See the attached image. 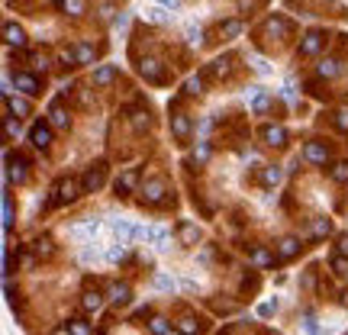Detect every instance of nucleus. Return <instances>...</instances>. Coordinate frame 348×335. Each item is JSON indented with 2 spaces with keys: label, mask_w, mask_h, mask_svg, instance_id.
Returning a JSON list of instances; mask_svg holds the SVG:
<instances>
[{
  "label": "nucleus",
  "mask_w": 348,
  "mask_h": 335,
  "mask_svg": "<svg viewBox=\"0 0 348 335\" xmlns=\"http://www.w3.org/2000/svg\"><path fill=\"white\" fill-rule=\"evenodd\" d=\"M77 193H84V184H77L74 178H62L52 190V203L55 206H65V203H74Z\"/></svg>",
  "instance_id": "1"
},
{
  "label": "nucleus",
  "mask_w": 348,
  "mask_h": 335,
  "mask_svg": "<svg viewBox=\"0 0 348 335\" xmlns=\"http://www.w3.org/2000/svg\"><path fill=\"white\" fill-rule=\"evenodd\" d=\"M103 181H107V164L97 161L94 167H87V171H84V178H81L84 193H97V190L103 187Z\"/></svg>",
  "instance_id": "2"
},
{
  "label": "nucleus",
  "mask_w": 348,
  "mask_h": 335,
  "mask_svg": "<svg viewBox=\"0 0 348 335\" xmlns=\"http://www.w3.org/2000/svg\"><path fill=\"white\" fill-rule=\"evenodd\" d=\"M139 74H142L149 84H164V81H168V74H164V68H161L158 58H142V61H139Z\"/></svg>",
  "instance_id": "3"
},
{
  "label": "nucleus",
  "mask_w": 348,
  "mask_h": 335,
  "mask_svg": "<svg viewBox=\"0 0 348 335\" xmlns=\"http://www.w3.org/2000/svg\"><path fill=\"white\" fill-rule=\"evenodd\" d=\"M171 132H174V139H178L181 145H187L190 142V132H194V122H190L187 113H174L171 116Z\"/></svg>",
  "instance_id": "4"
},
{
  "label": "nucleus",
  "mask_w": 348,
  "mask_h": 335,
  "mask_svg": "<svg viewBox=\"0 0 348 335\" xmlns=\"http://www.w3.org/2000/svg\"><path fill=\"white\" fill-rule=\"evenodd\" d=\"M164 193H168V187H164V181L161 178H152V181H145L142 184V200L145 203H164Z\"/></svg>",
  "instance_id": "5"
},
{
  "label": "nucleus",
  "mask_w": 348,
  "mask_h": 335,
  "mask_svg": "<svg viewBox=\"0 0 348 335\" xmlns=\"http://www.w3.org/2000/svg\"><path fill=\"white\" fill-rule=\"evenodd\" d=\"M323 32H319V29H310L307 32V36H303L300 39V55L303 58H310V55H319V49H323Z\"/></svg>",
  "instance_id": "6"
},
{
  "label": "nucleus",
  "mask_w": 348,
  "mask_h": 335,
  "mask_svg": "<svg viewBox=\"0 0 348 335\" xmlns=\"http://www.w3.org/2000/svg\"><path fill=\"white\" fill-rule=\"evenodd\" d=\"M136 184H139V167H126L123 174H119V181H116V197H129V193L136 190Z\"/></svg>",
  "instance_id": "7"
},
{
  "label": "nucleus",
  "mask_w": 348,
  "mask_h": 335,
  "mask_svg": "<svg viewBox=\"0 0 348 335\" xmlns=\"http://www.w3.org/2000/svg\"><path fill=\"white\" fill-rule=\"evenodd\" d=\"M261 139H265V145H271V148H284V145H287V129H284V126H274V122H268V126L261 129Z\"/></svg>",
  "instance_id": "8"
},
{
  "label": "nucleus",
  "mask_w": 348,
  "mask_h": 335,
  "mask_svg": "<svg viewBox=\"0 0 348 335\" xmlns=\"http://www.w3.org/2000/svg\"><path fill=\"white\" fill-rule=\"evenodd\" d=\"M265 32L271 39H287L293 32V26H290V20H284V16H271L268 20V26H265Z\"/></svg>",
  "instance_id": "9"
},
{
  "label": "nucleus",
  "mask_w": 348,
  "mask_h": 335,
  "mask_svg": "<svg viewBox=\"0 0 348 335\" xmlns=\"http://www.w3.org/2000/svg\"><path fill=\"white\" fill-rule=\"evenodd\" d=\"M52 122H36V126L29 129V139H32V145L36 148H49V142H52Z\"/></svg>",
  "instance_id": "10"
},
{
  "label": "nucleus",
  "mask_w": 348,
  "mask_h": 335,
  "mask_svg": "<svg viewBox=\"0 0 348 335\" xmlns=\"http://www.w3.org/2000/svg\"><path fill=\"white\" fill-rule=\"evenodd\" d=\"M303 158H307L310 164H326L329 161V148L323 142H307L303 145Z\"/></svg>",
  "instance_id": "11"
},
{
  "label": "nucleus",
  "mask_w": 348,
  "mask_h": 335,
  "mask_svg": "<svg viewBox=\"0 0 348 335\" xmlns=\"http://www.w3.org/2000/svg\"><path fill=\"white\" fill-rule=\"evenodd\" d=\"M300 255V239L297 235H284L281 242H277V258L281 261H290V258H297Z\"/></svg>",
  "instance_id": "12"
},
{
  "label": "nucleus",
  "mask_w": 348,
  "mask_h": 335,
  "mask_svg": "<svg viewBox=\"0 0 348 335\" xmlns=\"http://www.w3.org/2000/svg\"><path fill=\"white\" fill-rule=\"evenodd\" d=\"M91 81H94V87H110L113 81H116V65H97Z\"/></svg>",
  "instance_id": "13"
},
{
  "label": "nucleus",
  "mask_w": 348,
  "mask_h": 335,
  "mask_svg": "<svg viewBox=\"0 0 348 335\" xmlns=\"http://www.w3.org/2000/svg\"><path fill=\"white\" fill-rule=\"evenodd\" d=\"M229 71H232V55L216 58V61H210V68H206V74H210V77H216V81L229 77Z\"/></svg>",
  "instance_id": "14"
},
{
  "label": "nucleus",
  "mask_w": 348,
  "mask_h": 335,
  "mask_svg": "<svg viewBox=\"0 0 348 335\" xmlns=\"http://www.w3.org/2000/svg\"><path fill=\"white\" fill-rule=\"evenodd\" d=\"M49 122H52L55 129H68V122H71V116H68V110L62 107V100H55V103L49 107Z\"/></svg>",
  "instance_id": "15"
},
{
  "label": "nucleus",
  "mask_w": 348,
  "mask_h": 335,
  "mask_svg": "<svg viewBox=\"0 0 348 335\" xmlns=\"http://www.w3.org/2000/svg\"><path fill=\"white\" fill-rule=\"evenodd\" d=\"M4 42H7V46H13V49H23L26 46V32L16 23H7L4 26Z\"/></svg>",
  "instance_id": "16"
},
{
  "label": "nucleus",
  "mask_w": 348,
  "mask_h": 335,
  "mask_svg": "<svg viewBox=\"0 0 348 335\" xmlns=\"http://www.w3.org/2000/svg\"><path fill=\"white\" fill-rule=\"evenodd\" d=\"M13 84H16V91H23L26 97H36V94H39V81H36L32 74H26V71L16 74V77H13Z\"/></svg>",
  "instance_id": "17"
},
{
  "label": "nucleus",
  "mask_w": 348,
  "mask_h": 335,
  "mask_svg": "<svg viewBox=\"0 0 348 335\" xmlns=\"http://www.w3.org/2000/svg\"><path fill=\"white\" fill-rule=\"evenodd\" d=\"M81 310L84 313H100L103 310V294H97V290H84L81 294Z\"/></svg>",
  "instance_id": "18"
},
{
  "label": "nucleus",
  "mask_w": 348,
  "mask_h": 335,
  "mask_svg": "<svg viewBox=\"0 0 348 335\" xmlns=\"http://www.w3.org/2000/svg\"><path fill=\"white\" fill-rule=\"evenodd\" d=\"M107 300H110L113 306H126L129 300H133V287H129V284H113Z\"/></svg>",
  "instance_id": "19"
},
{
  "label": "nucleus",
  "mask_w": 348,
  "mask_h": 335,
  "mask_svg": "<svg viewBox=\"0 0 348 335\" xmlns=\"http://www.w3.org/2000/svg\"><path fill=\"white\" fill-rule=\"evenodd\" d=\"M210 155H213L210 142H197V148H194V152H190V158H187V164H190V167H200V164L210 161Z\"/></svg>",
  "instance_id": "20"
},
{
  "label": "nucleus",
  "mask_w": 348,
  "mask_h": 335,
  "mask_svg": "<svg viewBox=\"0 0 348 335\" xmlns=\"http://www.w3.org/2000/svg\"><path fill=\"white\" fill-rule=\"evenodd\" d=\"M7 178L16 181V184L26 181V161H23V158H16V161H13V158L7 155Z\"/></svg>",
  "instance_id": "21"
},
{
  "label": "nucleus",
  "mask_w": 348,
  "mask_h": 335,
  "mask_svg": "<svg viewBox=\"0 0 348 335\" xmlns=\"http://www.w3.org/2000/svg\"><path fill=\"white\" fill-rule=\"evenodd\" d=\"M97 229H100V223L97 219H87V223H81V226H74L71 229V239H94V235H97Z\"/></svg>",
  "instance_id": "22"
},
{
  "label": "nucleus",
  "mask_w": 348,
  "mask_h": 335,
  "mask_svg": "<svg viewBox=\"0 0 348 335\" xmlns=\"http://www.w3.org/2000/svg\"><path fill=\"white\" fill-rule=\"evenodd\" d=\"M251 264L255 268H274V255L265 248V245H255L251 248Z\"/></svg>",
  "instance_id": "23"
},
{
  "label": "nucleus",
  "mask_w": 348,
  "mask_h": 335,
  "mask_svg": "<svg viewBox=\"0 0 348 335\" xmlns=\"http://www.w3.org/2000/svg\"><path fill=\"white\" fill-rule=\"evenodd\" d=\"M332 232V219H326V216H316L310 223V235L313 239H326V235Z\"/></svg>",
  "instance_id": "24"
},
{
  "label": "nucleus",
  "mask_w": 348,
  "mask_h": 335,
  "mask_svg": "<svg viewBox=\"0 0 348 335\" xmlns=\"http://www.w3.org/2000/svg\"><path fill=\"white\" fill-rule=\"evenodd\" d=\"M7 110H10L13 116H29V113H32V107H29L26 97H7Z\"/></svg>",
  "instance_id": "25"
},
{
  "label": "nucleus",
  "mask_w": 348,
  "mask_h": 335,
  "mask_svg": "<svg viewBox=\"0 0 348 335\" xmlns=\"http://www.w3.org/2000/svg\"><path fill=\"white\" fill-rule=\"evenodd\" d=\"M178 235H181V242H184V245H197L200 242V229L194 223H187V219L178 226Z\"/></svg>",
  "instance_id": "26"
},
{
  "label": "nucleus",
  "mask_w": 348,
  "mask_h": 335,
  "mask_svg": "<svg viewBox=\"0 0 348 335\" xmlns=\"http://www.w3.org/2000/svg\"><path fill=\"white\" fill-rule=\"evenodd\" d=\"M316 71H319V77H338V74H342V61H338V58H323Z\"/></svg>",
  "instance_id": "27"
},
{
  "label": "nucleus",
  "mask_w": 348,
  "mask_h": 335,
  "mask_svg": "<svg viewBox=\"0 0 348 335\" xmlns=\"http://www.w3.org/2000/svg\"><path fill=\"white\" fill-rule=\"evenodd\" d=\"M281 178H284V171H281L277 164H268L265 171H261V184H265V187H277Z\"/></svg>",
  "instance_id": "28"
},
{
  "label": "nucleus",
  "mask_w": 348,
  "mask_h": 335,
  "mask_svg": "<svg viewBox=\"0 0 348 335\" xmlns=\"http://www.w3.org/2000/svg\"><path fill=\"white\" fill-rule=\"evenodd\" d=\"M129 122H133V129H136V132H145V129L152 126L149 110H133V113H129Z\"/></svg>",
  "instance_id": "29"
},
{
  "label": "nucleus",
  "mask_w": 348,
  "mask_h": 335,
  "mask_svg": "<svg viewBox=\"0 0 348 335\" xmlns=\"http://www.w3.org/2000/svg\"><path fill=\"white\" fill-rule=\"evenodd\" d=\"M58 332H74V335H91L94 332V325L91 322H84V319H71L68 325H58Z\"/></svg>",
  "instance_id": "30"
},
{
  "label": "nucleus",
  "mask_w": 348,
  "mask_h": 335,
  "mask_svg": "<svg viewBox=\"0 0 348 335\" xmlns=\"http://www.w3.org/2000/svg\"><path fill=\"white\" fill-rule=\"evenodd\" d=\"M155 290H161V294H174V290H178V280H174L171 274H155Z\"/></svg>",
  "instance_id": "31"
},
{
  "label": "nucleus",
  "mask_w": 348,
  "mask_h": 335,
  "mask_svg": "<svg viewBox=\"0 0 348 335\" xmlns=\"http://www.w3.org/2000/svg\"><path fill=\"white\" fill-rule=\"evenodd\" d=\"M152 242H155V248L158 252H168V242H171V232L164 226H155V232H152Z\"/></svg>",
  "instance_id": "32"
},
{
  "label": "nucleus",
  "mask_w": 348,
  "mask_h": 335,
  "mask_svg": "<svg viewBox=\"0 0 348 335\" xmlns=\"http://www.w3.org/2000/svg\"><path fill=\"white\" fill-rule=\"evenodd\" d=\"M74 55H77V65H94V46H87V42H77Z\"/></svg>",
  "instance_id": "33"
},
{
  "label": "nucleus",
  "mask_w": 348,
  "mask_h": 335,
  "mask_svg": "<svg viewBox=\"0 0 348 335\" xmlns=\"http://www.w3.org/2000/svg\"><path fill=\"white\" fill-rule=\"evenodd\" d=\"M103 258L113 261V264H116V261H123V258H126V242H123V239H116V242H113L110 248H107V255H103Z\"/></svg>",
  "instance_id": "34"
},
{
  "label": "nucleus",
  "mask_w": 348,
  "mask_h": 335,
  "mask_svg": "<svg viewBox=\"0 0 348 335\" xmlns=\"http://www.w3.org/2000/svg\"><path fill=\"white\" fill-rule=\"evenodd\" d=\"M149 329L155 332V335H171L178 325H171L168 319H161V316H152V322H149Z\"/></svg>",
  "instance_id": "35"
},
{
  "label": "nucleus",
  "mask_w": 348,
  "mask_h": 335,
  "mask_svg": "<svg viewBox=\"0 0 348 335\" xmlns=\"http://www.w3.org/2000/svg\"><path fill=\"white\" fill-rule=\"evenodd\" d=\"M329 178H332L335 184H348V161H335L332 167H329Z\"/></svg>",
  "instance_id": "36"
},
{
  "label": "nucleus",
  "mask_w": 348,
  "mask_h": 335,
  "mask_svg": "<svg viewBox=\"0 0 348 335\" xmlns=\"http://www.w3.org/2000/svg\"><path fill=\"white\" fill-rule=\"evenodd\" d=\"M242 32V23L239 20H226V23H220V36L223 39H236Z\"/></svg>",
  "instance_id": "37"
},
{
  "label": "nucleus",
  "mask_w": 348,
  "mask_h": 335,
  "mask_svg": "<svg viewBox=\"0 0 348 335\" xmlns=\"http://www.w3.org/2000/svg\"><path fill=\"white\" fill-rule=\"evenodd\" d=\"M133 229H136V226H129L126 219H113V232H116V239H123V242L133 239Z\"/></svg>",
  "instance_id": "38"
},
{
  "label": "nucleus",
  "mask_w": 348,
  "mask_h": 335,
  "mask_svg": "<svg viewBox=\"0 0 348 335\" xmlns=\"http://www.w3.org/2000/svg\"><path fill=\"white\" fill-rule=\"evenodd\" d=\"M329 264H332V271H335L338 277H348V255L338 252V255H332V261H329Z\"/></svg>",
  "instance_id": "39"
},
{
  "label": "nucleus",
  "mask_w": 348,
  "mask_h": 335,
  "mask_svg": "<svg viewBox=\"0 0 348 335\" xmlns=\"http://www.w3.org/2000/svg\"><path fill=\"white\" fill-rule=\"evenodd\" d=\"M251 110H255V113H268V110H271V94L261 91L255 100H251Z\"/></svg>",
  "instance_id": "40"
},
{
  "label": "nucleus",
  "mask_w": 348,
  "mask_h": 335,
  "mask_svg": "<svg viewBox=\"0 0 348 335\" xmlns=\"http://www.w3.org/2000/svg\"><path fill=\"white\" fill-rule=\"evenodd\" d=\"M184 94H190V97H197V94H203V77H187V84H184Z\"/></svg>",
  "instance_id": "41"
},
{
  "label": "nucleus",
  "mask_w": 348,
  "mask_h": 335,
  "mask_svg": "<svg viewBox=\"0 0 348 335\" xmlns=\"http://www.w3.org/2000/svg\"><path fill=\"white\" fill-rule=\"evenodd\" d=\"M145 20H152V23H171V13L158 10V7H152V10H145Z\"/></svg>",
  "instance_id": "42"
},
{
  "label": "nucleus",
  "mask_w": 348,
  "mask_h": 335,
  "mask_svg": "<svg viewBox=\"0 0 348 335\" xmlns=\"http://www.w3.org/2000/svg\"><path fill=\"white\" fill-rule=\"evenodd\" d=\"M113 13H116V7H113V0H100V7H97V16H100V20H110Z\"/></svg>",
  "instance_id": "43"
},
{
  "label": "nucleus",
  "mask_w": 348,
  "mask_h": 335,
  "mask_svg": "<svg viewBox=\"0 0 348 335\" xmlns=\"http://www.w3.org/2000/svg\"><path fill=\"white\" fill-rule=\"evenodd\" d=\"M332 122H335V129H342V132H348V107H342V110H338Z\"/></svg>",
  "instance_id": "44"
},
{
  "label": "nucleus",
  "mask_w": 348,
  "mask_h": 335,
  "mask_svg": "<svg viewBox=\"0 0 348 335\" xmlns=\"http://www.w3.org/2000/svg\"><path fill=\"white\" fill-rule=\"evenodd\" d=\"M181 332H200V322L194 319V316H184V319H181V325H178Z\"/></svg>",
  "instance_id": "45"
},
{
  "label": "nucleus",
  "mask_w": 348,
  "mask_h": 335,
  "mask_svg": "<svg viewBox=\"0 0 348 335\" xmlns=\"http://www.w3.org/2000/svg\"><path fill=\"white\" fill-rule=\"evenodd\" d=\"M36 255H39V258H49V255H52V239H39L36 242Z\"/></svg>",
  "instance_id": "46"
},
{
  "label": "nucleus",
  "mask_w": 348,
  "mask_h": 335,
  "mask_svg": "<svg viewBox=\"0 0 348 335\" xmlns=\"http://www.w3.org/2000/svg\"><path fill=\"white\" fill-rule=\"evenodd\" d=\"M4 126H7V136H10V139H20V122H16L13 116H7Z\"/></svg>",
  "instance_id": "47"
},
{
  "label": "nucleus",
  "mask_w": 348,
  "mask_h": 335,
  "mask_svg": "<svg viewBox=\"0 0 348 335\" xmlns=\"http://www.w3.org/2000/svg\"><path fill=\"white\" fill-rule=\"evenodd\" d=\"M65 10L71 13V16H81V10H84V4H81V0H65Z\"/></svg>",
  "instance_id": "48"
},
{
  "label": "nucleus",
  "mask_w": 348,
  "mask_h": 335,
  "mask_svg": "<svg viewBox=\"0 0 348 335\" xmlns=\"http://www.w3.org/2000/svg\"><path fill=\"white\" fill-rule=\"evenodd\" d=\"M181 287H184V290H190V294H197V290H200V284H197L194 277H181Z\"/></svg>",
  "instance_id": "49"
},
{
  "label": "nucleus",
  "mask_w": 348,
  "mask_h": 335,
  "mask_svg": "<svg viewBox=\"0 0 348 335\" xmlns=\"http://www.w3.org/2000/svg\"><path fill=\"white\" fill-rule=\"evenodd\" d=\"M158 7H164V10H181V0H158Z\"/></svg>",
  "instance_id": "50"
},
{
  "label": "nucleus",
  "mask_w": 348,
  "mask_h": 335,
  "mask_svg": "<svg viewBox=\"0 0 348 335\" xmlns=\"http://www.w3.org/2000/svg\"><path fill=\"white\" fill-rule=\"evenodd\" d=\"M303 329H307V332H319V325H316L313 316H307V319H303Z\"/></svg>",
  "instance_id": "51"
},
{
  "label": "nucleus",
  "mask_w": 348,
  "mask_h": 335,
  "mask_svg": "<svg viewBox=\"0 0 348 335\" xmlns=\"http://www.w3.org/2000/svg\"><path fill=\"white\" fill-rule=\"evenodd\" d=\"M200 39H203V32H200V29H194V26H190V29H187V42H200Z\"/></svg>",
  "instance_id": "52"
},
{
  "label": "nucleus",
  "mask_w": 348,
  "mask_h": 335,
  "mask_svg": "<svg viewBox=\"0 0 348 335\" xmlns=\"http://www.w3.org/2000/svg\"><path fill=\"white\" fill-rule=\"evenodd\" d=\"M46 65H49L46 55H32V68H46Z\"/></svg>",
  "instance_id": "53"
},
{
  "label": "nucleus",
  "mask_w": 348,
  "mask_h": 335,
  "mask_svg": "<svg viewBox=\"0 0 348 335\" xmlns=\"http://www.w3.org/2000/svg\"><path fill=\"white\" fill-rule=\"evenodd\" d=\"M274 313V303H261L258 306V316H271Z\"/></svg>",
  "instance_id": "54"
},
{
  "label": "nucleus",
  "mask_w": 348,
  "mask_h": 335,
  "mask_svg": "<svg viewBox=\"0 0 348 335\" xmlns=\"http://www.w3.org/2000/svg\"><path fill=\"white\" fill-rule=\"evenodd\" d=\"M338 252L348 255V232H345V235H338Z\"/></svg>",
  "instance_id": "55"
},
{
  "label": "nucleus",
  "mask_w": 348,
  "mask_h": 335,
  "mask_svg": "<svg viewBox=\"0 0 348 335\" xmlns=\"http://www.w3.org/2000/svg\"><path fill=\"white\" fill-rule=\"evenodd\" d=\"M258 94H261V87H248V91H245V100L251 103V100H255V97H258Z\"/></svg>",
  "instance_id": "56"
},
{
  "label": "nucleus",
  "mask_w": 348,
  "mask_h": 335,
  "mask_svg": "<svg viewBox=\"0 0 348 335\" xmlns=\"http://www.w3.org/2000/svg\"><path fill=\"white\" fill-rule=\"evenodd\" d=\"M342 306H345V310H348V290H345V294H342Z\"/></svg>",
  "instance_id": "57"
}]
</instances>
